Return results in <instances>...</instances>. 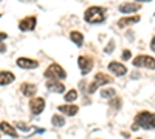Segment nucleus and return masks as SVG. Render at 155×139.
<instances>
[{
  "instance_id": "1",
  "label": "nucleus",
  "mask_w": 155,
  "mask_h": 139,
  "mask_svg": "<svg viewBox=\"0 0 155 139\" xmlns=\"http://www.w3.org/2000/svg\"><path fill=\"white\" fill-rule=\"evenodd\" d=\"M153 130L155 128V113L150 111H140L138 115L135 116V122L132 125V130Z\"/></svg>"
},
{
  "instance_id": "2",
  "label": "nucleus",
  "mask_w": 155,
  "mask_h": 139,
  "mask_svg": "<svg viewBox=\"0 0 155 139\" xmlns=\"http://www.w3.org/2000/svg\"><path fill=\"white\" fill-rule=\"evenodd\" d=\"M84 20L87 23H102L106 20V9L101 6H90L84 12Z\"/></svg>"
},
{
  "instance_id": "3",
  "label": "nucleus",
  "mask_w": 155,
  "mask_h": 139,
  "mask_svg": "<svg viewBox=\"0 0 155 139\" xmlns=\"http://www.w3.org/2000/svg\"><path fill=\"white\" fill-rule=\"evenodd\" d=\"M44 76H45L47 79H58V81H62V79L67 77V73H65V70H64L59 64H51V65L45 70Z\"/></svg>"
},
{
  "instance_id": "4",
  "label": "nucleus",
  "mask_w": 155,
  "mask_h": 139,
  "mask_svg": "<svg viewBox=\"0 0 155 139\" xmlns=\"http://www.w3.org/2000/svg\"><path fill=\"white\" fill-rule=\"evenodd\" d=\"M113 82V79L110 77V76H107L106 73H98L96 76H95V79H93V82L90 84V87H88V90H87V93H90V94H93L98 88L101 87V85H107V84H112Z\"/></svg>"
},
{
  "instance_id": "5",
  "label": "nucleus",
  "mask_w": 155,
  "mask_h": 139,
  "mask_svg": "<svg viewBox=\"0 0 155 139\" xmlns=\"http://www.w3.org/2000/svg\"><path fill=\"white\" fill-rule=\"evenodd\" d=\"M134 67H144L147 70H155V59L150 56H144V54H140L132 60Z\"/></svg>"
},
{
  "instance_id": "6",
  "label": "nucleus",
  "mask_w": 155,
  "mask_h": 139,
  "mask_svg": "<svg viewBox=\"0 0 155 139\" xmlns=\"http://www.w3.org/2000/svg\"><path fill=\"white\" fill-rule=\"evenodd\" d=\"M78 65H79V70L82 74H88L93 68V59L90 56H79L78 57Z\"/></svg>"
},
{
  "instance_id": "7",
  "label": "nucleus",
  "mask_w": 155,
  "mask_h": 139,
  "mask_svg": "<svg viewBox=\"0 0 155 139\" xmlns=\"http://www.w3.org/2000/svg\"><path fill=\"white\" fill-rule=\"evenodd\" d=\"M30 110H31V115L37 116L45 110V100L44 97H34L30 100Z\"/></svg>"
},
{
  "instance_id": "8",
  "label": "nucleus",
  "mask_w": 155,
  "mask_h": 139,
  "mask_svg": "<svg viewBox=\"0 0 155 139\" xmlns=\"http://www.w3.org/2000/svg\"><path fill=\"white\" fill-rule=\"evenodd\" d=\"M47 90L51 93H64L65 91V87L58 79H48L47 81Z\"/></svg>"
},
{
  "instance_id": "9",
  "label": "nucleus",
  "mask_w": 155,
  "mask_h": 139,
  "mask_svg": "<svg viewBox=\"0 0 155 139\" xmlns=\"http://www.w3.org/2000/svg\"><path fill=\"white\" fill-rule=\"evenodd\" d=\"M36 28V17L30 16V17H25L23 20L19 22V30L20 31H33Z\"/></svg>"
},
{
  "instance_id": "10",
  "label": "nucleus",
  "mask_w": 155,
  "mask_h": 139,
  "mask_svg": "<svg viewBox=\"0 0 155 139\" xmlns=\"http://www.w3.org/2000/svg\"><path fill=\"white\" fill-rule=\"evenodd\" d=\"M17 67L23 68V70H34L39 67V62L37 60H31L28 57H19L17 59Z\"/></svg>"
},
{
  "instance_id": "11",
  "label": "nucleus",
  "mask_w": 155,
  "mask_h": 139,
  "mask_svg": "<svg viewBox=\"0 0 155 139\" xmlns=\"http://www.w3.org/2000/svg\"><path fill=\"white\" fill-rule=\"evenodd\" d=\"M109 71L113 73L115 76H118V77H121V76H124L127 73V68L123 64H120V62L113 60V62H110V64H109Z\"/></svg>"
},
{
  "instance_id": "12",
  "label": "nucleus",
  "mask_w": 155,
  "mask_h": 139,
  "mask_svg": "<svg viewBox=\"0 0 155 139\" xmlns=\"http://www.w3.org/2000/svg\"><path fill=\"white\" fill-rule=\"evenodd\" d=\"M120 12H123V14H132V12H137L141 9V5H138L137 2L130 3V2H126V3H121L120 5Z\"/></svg>"
},
{
  "instance_id": "13",
  "label": "nucleus",
  "mask_w": 155,
  "mask_h": 139,
  "mask_svg": "<svg viewBox=\"0 0 155 139\" xmlns=\"http://www.w3.org/2000/svg\"><path fill=\"white\" fill-rule=\"evenodd\" d=\"M14 79H16V76L12 74L11 71H0V85H2V87L12 84Z\"/></svg>"
},
{
  "instance_id": "14",
  "label": "nucleus",
  "mask_w": 155,
  "mask_h": 139,
  "mask_svg": "<svg viewBox=\"0 0 155 139\" xmlns=\"http://www.w3.org/2000/svg\"><path fill=\"white\" fill-rule=\"evenodd\" d=\"M20 91L23 96H27V97H31L37 93V87L33 85V84H22L20 85Z\"/></svg>"
},
{
  "instance_id": "15",
  "label": "nucleus",
  "mask_w": 155,
  "mask_h": 139,
  "mask_svg": "<svg viewBox=\"0 0 155 139\" xmlns=\"http://www.w3.org/2000/svg\"><path fill=\"white\" fill-rule=\"evenodd\" d=\"M140 16H130V17H123L118 20V28H126L129 25H134V23H138L140 22Z\"/></svg>"
},
{
  "instance_id": "16",
  "label": "nucleus",
  "mask_w": 155,
  "mask_h": 139,
  "mask_svg": "<svg viewBox=\"0 0 155 139\" xmlns=\"http://www.w3.org/2000/svg\"><path fill=\"white\" fill-rule=\"evenodd\" d=\"M61 113H64L65 116H74L78 111H79V107L78 105H71V104H68V105H61L59 108H58Z\"/></svg>"
},
{
  "instance_id": "17",
  "label": "nucleus",
  "mask_w": 155,
  "mask_h": 139,
  "mask_svg": "<svg viewBox=\"0 0 155 139\" xmlns=\"http://www.w3.org/2000/svg\"><path fill=\"white\" fill-rule=\"evenodd\" d=\"M0 128H2V131L5 133V134H8V136H11V137H16L17 136V130L12 127L11 124H8V122H0Z\"/></svg>"
},
{
  "instance_id": "18",
  "label": "nucleus",
  "mask_w": 155,
  "mask_h": 139,
  "mask_svg": "<svg viewBox=\"0 0 155 139\" xmlns=\"http://www.w3.org/2000/svg\"><path fill=\"white\" fill-rule=\"evenodd\" d=\"M70 39H71V42H73L76 46H81V45L84 43V36H82L79 31H71V33H70Z\"/></svg>"
},
{
  "instance_id": "19",
  "label": "nucleus",
  "mask_w": 155,
  "mask_h": 139,
  "mask_svg": "<svg viewBox=\"0 0 155 139\" xmlns=\"http://www.w3.org/2000/svg\"><path fill=\"white\" fill-rule=\"evenodd\" d=\"M51 124H53L56 128H61V127L65 125V118L61 116V115H54L53 118H51Z\"/></svg>"
},
{
  "instance_id": "20",
  "label": "nucleus",
  "mask_w": 155,
  "mask_h": 139,
  "mask_svg": "<svg viewBox=\"0 0 155 139\" xmlns=\"http://www.w3.org/2000/svg\"><path fill=\"white\" fill-rule=\"evenodd\" d=\"M121 104H123L121 97H116V96H113V97L109 100V105H110L112 108H115V110H120V108H121Z\"/></svg>"
},
{
  "instance_id": "21",
  "label": "nucleus",
  "mask_w": 155,
  "mask_h": 139,
  "mask_svg": "<svg viewBox=\"0 0 155 139\" xmlns=\"http://www.w3.org/2000/svg\"><path fill=\"white\" fill-rule=\"evenodd\" d=\"M101 96L102 97H107V99H112L113 96H116V90H115V88H102Z\"/></svg>"
},
{
  "instance_id": "22",
  "label": "nucleus",
  "mask_w": 155,
  "mask_h": 139,
  "mask_svg": "<svg viewBox=\"0 0 155 139\" xmlns=\"http://www.w3.org/2000/svg\"><path fill=\"white\" fill-rule=\"evenodd\" d=\"M78 99V91L76 90H70L68 93H65V100L67 102H74Z\"/></svg>"
},
{
  "instance_id": "23",
  "label": "nucleus",
  "mask_w": 155,
  "mask_h": 139,
  "mask_svg": "<svg viewBox=\"0 0 155 139\" xmlns=\"http://www.w3.org/2000/svg\"><path fill=\"white\" fill-rule=\"evenodd\" d=\"M16 127L17 128H20L22 131H30V130H33L34 127H28V125H25L23 122H16Z\"/></svg>"
},
{
  "instance_id": "24",
  "label": "nucleus",
  "mask_w": 155,
  "mask_h": 139,
  "mask_svg": "<svg viewBox=\"0 0 155 139\" xmlns=\"http://www.w3.org/2000/svg\"><path fill=\"white\" fill-rule=\"evenodd\" d=\"M113 48H115V42H113V40H110V42H109V45L106 46V54H110V53L113 51Z\"/></svg>"
},
{
  "instance_id": "25",
  "label": "nucleus",
  "mask_w": 155,
  "mask_h": 139,
  "mask_svg": "<svg viewBox=\"0 0 155 139\" xmlns=\"http://www.w3.org/2000/svg\"><path fill=\"white\" fill-rule=\"evenodd\" d=\"M130 56H132V53L129 51V49H124V51H123V59L124 60H129V59H130Z\"/></svg>"
},
{
  "instance_id": "26",
  "label": "nucleus",
  "mask_w": 155,
  "mask_h": 139,
  "mask_svg": "<svg viewBox=\"0 0 155 139\" xmlns=\"http://www.w3.org/2000/svg\"><path fill=\"white\" fill-rule=\"evenodd\" d=\"M8 37V34L6 33H3V31H0V43H2V40H5Z\"/></svg>"
},
{
  "instance_id": "27",
  "label": "nucleus",
  "mask_w": 155,
  "mask_h": 139,
  "mask_svg": "<svg viewBox=\"0 0 155 139\" xmlns=\"http://www.w3.org/2000/svg\"><path fill=\"white\" fill-rule=\"evenodd\" d=\"M6 51V45L2 42V43H0V53H5Z\"/></svg>"
},
{
  "instance_id": "28",
  "label": "nucleus",
  "mask_w": 155,
  "mask_h": 139,
  "mask_svg": "<svg viewBox=\"0 0 155 139\" xmlns=\"http://www.w3.org/2000/svg\"><path fill=\"white\" fill-rule=\"evenodd\" d=\"M150 49L155 53V36H153V39H152V42H150Z\"/></svg>"
},
{
  "instance_id": "29",
  "label": "nucleus",
  "mask_w": 155,
  "mask_h": 139,
  "mask_svg": "<svg viewBox=\"0 0 155 139\" xmlns=\"http://www.w3.org/2000/svg\"><path fill=\"white\" fill-rule=\"evenodd\" d=\"M135 2H150V0H135Z\"/></svg>"
},
{
  "instance_id": "30",
  "label": "nucleus",
  "mask_w": 155,
  "mask_h": 139,
  "mask_svg": "<svg viewBox=\"0 0 155 139\" xmlns=\"http://www.w3.org/2000/svg\"><path fill=\"white\" fill-rule=\"evenodd\" d=\"M137 139H143V137H137Z\"/></svg>"
},
{
  "instance_id": "31",
  "label": "nucleus",
  "mask_w": 155,
  "mask_h": 139,
  "mask_svg": "<svg viewBox=\"0 0 155 139\" xmlns=\"http://www.w3.org/2000/svg\"><path fill=\"white\" fill-rule=\"evenodd\" d=\"M0 17H2V14H0Z\"/></svg>"
},
{
  "instance_id": "32",
  "label": "nucleus",
  "mask_w": 155,
  "mask_h": 139,
  "mask_svg": "<svg viewBox=\"0 0 155 139\" xmlns=\"http://www.w3.org/2000/svg\"><path fill=\"white\" fill-rule=\"evenodd\" d=\"M0 2H2V0H0Z\"/></svg>"
}]
</instances>
